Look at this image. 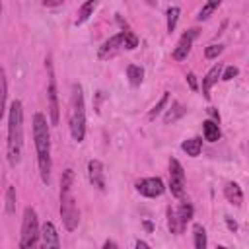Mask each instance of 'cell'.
Segmentation results:
<instances>
[{"label": "cell", "mask_w": 249, "mask_h": 249, "mask_svg": "<svg viewBox=\"0 0 249 249\" xmlns=\"http://www.w3.org/2000/svg\"><path fill=\"white\" fill-rule=\"evenodd\" d=\"M109 247H117V243L115 241H105L103 243V249H109Z\"/></svg>", "instance_id": "36"}, {"label": "cell", "mask_w": 249, "mask_h": 249, "mask_svg": "<svg viewBox=\"0 0 249 249\" xmlns=\"http://www.w3.org/2000/svg\"><path fill=\"white\" fill-rule=\"evenodd\" d=\"M179 14H181V10H179L177 6L167 8V12H165V16H167V33H173V31H175V27H177V19H179Z\"/></svg>", "instance_id": "25"}, {"label": "cell", "mask_w": 249, "mask_h": 249, "mask_svg": "<svg viewBox=\"0 0 249 249\" xmlns=\"http://www.w3.org/2000/svg\"><path fill=\"white\" fill-rule=\"evenodd\" d=\"M175 212H177V216H179V220H181L183 226H187V224L193 220V214H195V210H193V206H191L189 202H181V204L175 208Z\"/></svg>", "instance_id": "24"}, {"label": "cell", "mask_w": 249, "mask_h": 249, "mask_svg": "<svg viewBox=\"0 0 249 249\" xmlns=\"http://www.w3.org/2000/svg\"><path fill=\"white\" fill-rule=\"evenodd\" d=\"M6 99H8V80H6V72L0 66V121L6 113Z\"/></svg>", "instance_id": "20"}, {"label": "cell", "mask_w": 249, "mask_h": 249, "mask_svg": "<svg viewBox=\"0 0 249 249\" xmlns=\"http://www.w3.org/2000/svg\"><path fill=\"white\" fill-rule=\"evenodd\" d=\"M144 226H146L148 231H152V224H150V222H144Z\"/></svg>", "instance_id": "37"}, {"label": "cell", "mask_w": 249, "mask_h": 249, "mask_svg": "<svg viewBox=\"0 0 249 249\" xmlns=\"http://www.w3.org/2000/svg\"><path fill=\"white\" fill-rule=\"evenodd\" d=\"M33 142H35V152H37V165H39V175L43 183L49 185L51 181V132L47 124V117L43 113L33 115Z\"/></svg>", "instance_id": "2"}, {"label": "cell", "mask_w": 249, "mask_h": 249, "mask_svg": "<svg viewBox=\"0 0 249 249\" xmlns=\"http://www.w3.org/2000/svg\"><path fill=\"white\" fill-rule=\"evenodd\" d=\"M72 191H74V171L64 169L60 177V218L68 231H74L80 224V212Z\"/></svg>", "instance_id": "3"}, {"label": "cell", "mask_w": 249, "mask_h": 249, "mask_svg": "<svg viewBox=\"0 0 249 249\" xmlns=\"http://www.w3.org/2000/svg\"><path fill=\"white\" fill-rule=\"evenodd\" d=\"M167 228H169V231L175 233V235H181V233L185 231V226L181 224V220H179L175 208H171V206L167 208Z\"/></svg>", "instance_id": "18"}, {"label": "cell", "mask_w": 249, "mask_h": 249, "mask_svg": "<svg viewBox=\"0 0 249 249\" xmlns=\"http://www.w3.org/2000/svg\"><path fill=\"white\" fill-rule=\"evenodd\" d=\"M222 64L220 62H216L208 72H206V76L202 78V95L206 97V99H210V89H212V86L218 82V78H220V74H222Z\"/></svg>", "instance_id": "13"}, {"label": "cell", "mask_w": 249, "mask_h": 249, "mask_svg": "<svg viewBox=\"0 0 249 249\" xmlns=\"http://www.w3.org/2000/svg\"><path fill=\"white\" fill-rule=\"evenodd\" d=\"M124 41H126V31H121V33L109 37V39L99 47V51H97V58H99V60H109V58H113L115 54H119L121 51L126 49Z\"/></svg>", "instance_id": "7"}, {"label": "cell", "mask_w": 249, "mask_h": 249, "mask_svg": "<svg viewBox=\"0 0 249 249\" xmlns=\"http://www.w3.org/2000/svg\"><path fill=\"white\" fill-rule=\"evenodd\" d=\"M88 177H89V183L97 191H105V171H103V163L99 160L88 161Z\"/></svg>", "instance_id": "11"}, {"label": "cell", "mask_w": 249, "mask_h": 249, "mask_svg": "<svg viewBox=\"0 0 249 249\" xmlns=\"http://www.w3.org/2000/svg\"><path fill=\"white\" fill-rule=\"evenodd\" d=\"M208 113H210V115H212V117H214L216 121H220V115H218V113H216V111H214L212 107H208Z\"/></svg>", "instance_id": "35"}, {"label": "cell", "mask_w": 249, "mask_h": 249, "mask_svg": "<svg viewBox=\"0 0 249 249\" xmlns=\"http://www.w3.org/2000/svg\"><path fill=\"white\" fill-rule=\"evenodd\" d=\"M187 82H189V86H191V89H193V91H196V89H198V86H196V76H195L193 72H189V74H187Z\"/></svg>", "instance_id": "31"}, {"label": "cell", "mask_w": 249, "mask_h": 249, "mask_svg": "<svg viewBox=\"0 0 249 249\" xmlns=\"http://www.w3.org/2000/svg\"><path fill=\"white\" fill-rule=\"evenodd\" d=\"M23 154V105L19 99H14L8 109V144L6 156L12 167L21 161Z\"/></svg>", "instance_id": "1"}, {"label": "cell", "mask_w": 249, "mask_h": 249, "mask_svg": "<svg viewBox=\"0 0 249 249\" xmlns=\"http://www.w3.org/2000/svg\"><path fill=\"white\" fill-rule=\"evenodd\" d=\"M185 113H187V109H185L181 103H173V105L169 107V111L165 113V117H163V123H165V124H169V123H175V121H177V119H181Z\"/></svg>", "instance_id": "23"}, {"label": "cell", "mask_w": 249, "mask_h": 249, "mask_svg": "<svg viewBox=\"0 0 249 249\" xmlns=\"http://www.w3.org/2000/svg\"><path fill=\"white\" fill-rule=\"evenodd\" d=\"M47 70H49V86H47V99H49V119L51 124L56 126L60 119V107H58V91H56V80L53 72L51 58H47Z\"/></svg>", "instance_id": "6"}, {"label": "cell", "mask_w": 249, "mask_h": 249, "mask_svg": "<svg viewBox=\"0 0 249 249\" xmlns=\"http://www.w3.org/2000/svg\"><path fill=\"white\" fill-rule=\"evenodd\" d=\"M193 243L195 249H206V230L200 224L193 226Z\"/></svg>", "instance_id": "22"}, {"label": "cell", "mask_w": 249, "mask_h": 249, "mask_svg": "<svg viewBox=\"0 0 249 249\" xmlns=\"http://www.w3.org/2000/svg\"><path fill=\"white\" fill-rule=\"evenodd\" d=\"M124 45H126V51H134V49L138 47V37H136L132 31H126V41H124Z\"/></svg>", "instance_id": "30"}, {"label": "cell", "mask_w": 249, "mask_h": 249, "mask_svg": "<svg viewBox=\"0 0 249 249\" xmlns=\"http://www.w3.org/2000/svg\"><path fill=\"white\" fill-rule=\"evenodd\" d=\"M167 101H169V91H163L161 99H160V101H158V103H156V105L150 109V113H148V119H150V121H154V119H156V117H158V115L163 111V107L167 105Z\"/></svg>", "instance_id": "26"}, {"label": "cell", "mask_w": 249, "mask_h": 249, "mask_svg": "<svg viewBox=\"0 0 249 249\" xmlns=\"http://www.w3.org/2000/svg\"><path fill=\"white\" fill-rule=\"evenodd\" d=\"M222 51H224V45L212 43V45H208V47L204 49V56H206V58H218V54H222Z\"/></svg>", "instance_id": "28"}, {"label": "cell", "mask_w": 249, "mask_h": 249, "mask_svg": "<svg viewBox=\"0 0 249 249\" xmlns=\"http://www.w3.org/2000/svg\"><path fill=\"white\" fill-rule=\"evenodd\" d=\"M41 239H43V245L45 247H53V249H58L60 247L58 231H56V228H54L53 222H45L41 226Z\"/></svg>", "instance_id": "12"}, {"label": "cell", "mask_w": 249, "mask_h": 249, "mask_svg": "<svg viewBox=\"0 0 249 249\" xmlns=\"http://www.w3.org/2000/svg\"><path fill=\"white\" fill-rule=\"evenodd\" d=\"M97 4H99V0H86L82 6H80V10H78V18H76V21H74V25L78 27V25H82V23H86L91 16H93V12H95V8H97Z\"/></svg>", "instance_id": "15"}, {"label": "cell", "mask_w": 249, "mask_h": 249, "mask_svg": "<svg viewBox=\"0 0 249 249\" xmlns=\"http://www.w3.org/2000/svg\"><path fill=\"white\" fill-rule=\"evenodd\" d=\"M224 196H226L228 202L233 204V206H241V202H243L241 187H239L237 183H233V181H228V183H226V187H224Z\"/></svg>", "instance_id": "14"}, {"label": "cell", "mask_w": 249, "mask_h": 249, "mask_svg": "<svg viewBox=\"0 0 249 249\" xmlns=\"http://www.w3.org/2000/svg\"><path fill=\"white\" fill-rule=\"evenodd\" d=\"M237 74H239V68H237V66H233V64H230V66L222 68V74H220V78H222L224 82H230V80H233Z\"/></svg>", "instance_id": "29"}, {"label": "cell", "mask_w": 249, "mask_h": 249, "mask_svg": "<svg viewBox=\"0 0 249 249\" xmlns=\"http://www.w3.org/2000/svg\"><path fill=\"white\" fill-rule=\"evenodd\" d=\"M68 126L70 134L76 142H82L86 136V103H84V91L80 84L72 86L70 93V109H68Z\"/></svg>", "instance_id": "4"}, {"label": "cell", "mask_w": 249, "mask_h": 249, "mask_svg": "<svg viewBox=\"0 0 249 249\" xmlns=\"http://www.w3.org/2000/svg\"><path fill=\"white\" fill-rule=\"evenodd\" d=\"M126 78H128V84L132 88H138L144 80V68L138 64H128L126 66Z\"/></svg>", "instance_id": "17"}, {"label": "cell", "mask_w": 249, "mask_h": 249, "mask_svg": "<svg viewBox=\"0 0 249 249\" xmlns=\"http://www.w3.org/2000/svg\"><path fill=\"white\" fill-rule=\"evenodd\" d=\"M226 224H228V228H230L231 231H235V230H237V224H235L231 218H226Z\"/></svg>", "instance_id": "33"}, {"label": "cell", "mask_w": 249, "mask_h": 249, "mask_svg": "<svg viewBox=\"0 0 249 249\" xmlns=\"http://www.w3.org/2000/svg\"><path fill=\"white\" fill-rule=\"evenodd\" d=\"M134 245H136V247H138V249H140V247H142V249H148V247H150V245H148V243H146V241H142V239H138V241H136V243H134Z\"/></svg>", "instance_id": "34"}, {"label": "cell", "mask_w": 249, "mask_h": 249, "mask_svg": "<svg viewBox=\"0 0 249 249\" xmlns=\"http://www.w3.org/2000/svg\"><path fill=\"white\" fill-rule=\"evenodd\" d=\"M41 237V228H39V220H37V212L35 208L27 206L23 210V218H21V237H19V247L21 249H29L35 247L37 241Z\"/></svg>", "instance_id": "5"}, {"label": "cell", "mask_w": 249, "mask_h": 249, "mask_svg": "<svg viewBox=\"0 0 249 249\" xmlns=\"http://www.w3.org/2000/svg\"><path fill=\"white\" fill-rule=\"evenodd\" d=\"M181 150H183L187 156H191V158H196V156L200 154V150H202V138H198V136H193V138H189V140H183V144H181Z\"/></svg>", "instance_id": "16"}, {"label": "cell", "mask_w": 249, "mask_h": 249, "mask_svg": "<svg viewBox=\"0 0 249 249\" xmlns=\"http://www.w3.org/2000/svg\"><path fill=\"white\" fill-rule=\"evenodd\" d=\"M202 136H204V140H208V142L220 140V126H218V123H214V121H204V123H202Z\"/></svg>", "instance_id": "19"}, {"label": "cell", "mask_w": 249, "mask_h": 249, "mask_svg": "<svg viewBox=\"0 0 249 249\" xmlns=\"http://www.w3.org/2000/svg\"><path fill=\"white\" fill-rule=\"evenodd\" d=\"M196 35H198V31H196V29H187V31L179 37V41H177L175 49L171 51V58H173V60H177V62L185 60V58L189 56L191 49H193V41L196 39Z\"/></svg>", "instance_id": "9"}, {"label": "cell", "mask_w": 249, "mask_h": 249, "mask_svg": "<svg viewBox=\"0 0 249 249\" xmlns=\"http://www.w3.org/2000/svg\"><path fill=\"white\" fill-rule=\"evenodd\" d=\"M224 0H206V4L200 8V12H198V16H196V19L198 21H206L218 8H220V4H222Z\"/></svg>", "instance_id": "21"}, {"label": "cell", "mask_w": 249, "mask_h": 249, "mask_svg": "<svg viewBox=\"0 0 249 249\" xmlns=\"http://www.w3.org/2000/svg\"><path fill=\"white\" fill-rule=\"evenodd\" d=\"M169 191L177 198H181L185 193V171H183V165L179 163V160H175V158L169 160Z\"/></svg>", "instance_id": "8"}, {"label": "cell", "mask_w": 249, "mask_h": 249, "mask_svg": "<svg viewBox=\"0 0 249 249\" xmlns=\"http://www.w3.org/2000/svg\"><path fill=\"white\" fill-rule=\"evenodd\" d=\"M136 191L142 195V196H148V198H156V196H161L163 191H165V185L160 177H146V179H140L136 181Z\"/></svg>", "instance_id": "10"}, {"label": "cell", "mask_w": 249, "mask_h": 249, "mask_svg": "<svg viewBox=\"0 0 249 249\" xmlns=\"http://www.w3.org/2000/svg\"><path fill=\"white\" fill-rule=\"evenodd\" d=\"M6 212L8 214L16 212V189L14 187H8V193H6Z\"/></svg>", "instance_id": "27"}, {"label": "cell", "mask_w": 249, "mask_h": 249, "mask_svg": "<svg viewBox=\"0 0 249 249\" xmlns=\"http://www.w3.org/2000/svg\"><path fill=\"white\" fill-rule=\"evenodd\" d=\"M43 2V6H49V8H53V6H58V4H62L64 0H41Z\"/></svg>", "instance_id": "32"}]
</instances>
